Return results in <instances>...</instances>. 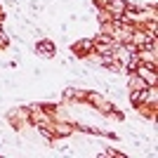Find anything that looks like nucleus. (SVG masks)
I'll use <instances>...</instances> for the list:
<instances>
[{"mask_svg": "<svg viewBox=\"0 0 158 158\" xmlns=\"http://www.w3.org/2000/svg\"><path fill=\"white\" fill-rule=\"evenodd\" d=\"M137 73H139V78H144V80H149L151 85H156V76H153V66H137Z\"/></svg>", "mask_w": 158, "mask_h": 158, "instance_id": "obj_1", "label": "nucleus"}, {"mask_svg": "<svg viewBox=\"0 0 158 158\" xmlns=\"http://www.w3.org/2000/svg\"><path fill=\"white\" fill-rule=\"evenodd\" d=\"M35 47H38V52H45V57H50V54L54 52V45H52V43H38Z\"/></svg>", "mask_w": 158, "mask_h": 158, "instance_id": "obj_2", "label": "nucleus"}, {"mask_svg": "<svg viewBox=\"0 0 158 158\" xmlns=\"http://www.w3.org/2000/svg\"><path fill=\"white\" fill-rule=\"evenodd\" d=\"M130 99H132V104H142L146 99V92H130Z\"/></svg>", "mask_w": 158, "mask_h": 158, "instance_id": "obj_3", "label": "nucleus"}, {"mask_svg": "<svg viewBox=\"0 0 158 158\" xmlns=\"http://www.w3.org/2000/svg\"><path fill=\"white\" fill-rule=\"evenodd\" d=\"M111 10H116V12L125 10V2H123V0H113V2H111Z\"/></svg>", "mask_w": 158, "mask_h": 158, "instance_id": "obj_4", "label": "nucleus"}, {"mask_svg": "<svg viewBox=\"0 0 158 158\" xmlns=\"http://www.w3.org/2000/svg\"><path fill=\"white\" fill-rule=\"evenodd\" d=\"M92 47V43L90 40H83V43H78V50H90Z\"/></svg>", "mask_w": 158, "mask_h": 158, "instance_id": "obj_5", "label": "nucleus"}]
</instances>
